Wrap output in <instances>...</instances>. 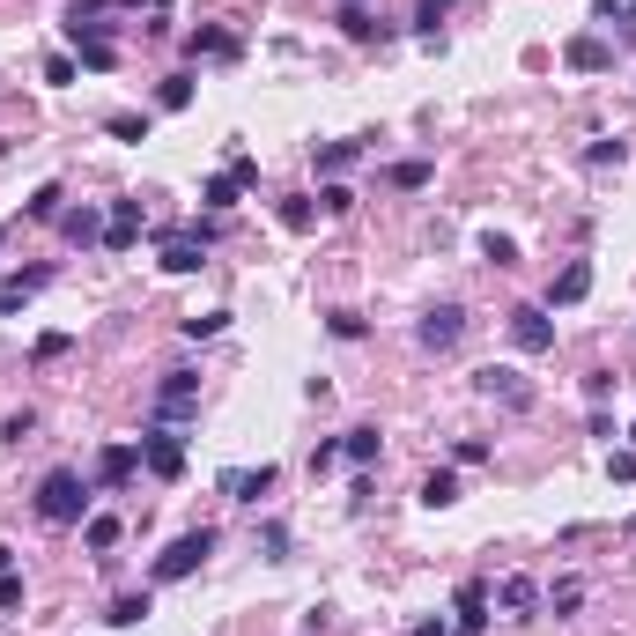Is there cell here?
<instances>
[{"label":"cell","mask_w":636,"mask_h":636,"mask_svg":"<svg viewBox=\"0 0 636 636\" xmlns=\"http://www.w3.org/2000/svg\"><path fill=\"white\" fill-rule=\"evenodd\" d=\"M60 185H37V193H30V222H60Z\"/></svg>","instance_id":"obj_29"},{"label":"cell","mask_w":636,"mask_h":636,"mask_svg":"<svg viewBox=\"0 0 636 636\" xmlns=\"http://www.w3.org/2000/svg\"><path fill=\"white\" fill-rule=\"evenodd\" d=\"M489 600H496L503 614H511V622H526V614L540 607V585H533V577H503V585L489 592Z\"/></svg>","instance_id":"obj_13"},{"label":"cell","mask_w":636,"mask_h":636,"mask_svg":"<svg viewBox=\"0 0 636 636\" xmlns=\"http://www.w3.org/2000/svg\"><path fill=\"white\" fill-rule=\"evenodd\" d=\"M511 348H526V355H548V348H555L548 304H518V311H511Z\"/></svg>","instance_id":"obj_4"},{"label":"cell","mask_w":636,"mask_h":636,"mask_svg":"<svg viewBox=\"0 0 636 636\" xmlns=\"http://www.w3.org/2000/svg\"><path fill=\"white\" fill-rule=\"evenodd\" d=\"M60 237H67V245H104V215L89 208V200H82V208H60Z\"/></svg>","instance_id":"obj_15"},{"label":"cell","mask_w":636,"mask_h":636,"mask_svg":"<svg viewBox=\"0 0 636 636\" xmlns=\"http://www.w3.org/2000/svg\"><path fill=\"white\" fill-rule=\"evenodd\" d=\"M156 267H163V274H200V267H208V245H200L193 230H171V237H163V259H156Z\"/></svg>","instance_id":"obj_7"},{"label":"cell","mask_w":636,"mask_h":636,"mask_svg":"<svg viewBox=\"0 0 636 636\" xmlns=\"http://www.w3.org/2000/svg\"><path fill=\"white\" fill-rule=\"evenodd\" d=\"M282 230H289V237L318 230V200H282Z\"/></svg>","instance_id":"obj_25"},{"label":"cell","mask_w":636,"mask_h":636,"mask_svg":"<svg viewBox=\"0 0 636 636\" xmlns=\"http://www.w3.org/2000/svg\"><path fill=\"white\" fill-rule=\"evenodd\" d=\"M326 326H333V333H341V341H363V318H355V311H333V318H326Z\"/></svg>","instance_id":"obj_41"},{"label":"cell","mask_w":636,"mask_h":636,"mask_svg":"<svg viewBox=\"0 0 636 636\" xmlns=\"http://www.w3.org/2000/svg\"><path fill=\"white\" fill-rule=\"evenodd\" d=\"M614 385H622L614 370H585V400H592V407H607V400H614Z\"/></svg>","instance_id":"obj_34"},{"label":"cell","mask_w":636,"mask_h":636,"mask_svg":"<svg viewBox=\"0 0 636 636\" xmlns=\"http://www.w3.org/2000/svg\"><path fill=\"white\" fill-rule=\"evenodd\" d=\"M459 333H466V311H459V304H437V311H422V326H415V341L444 355V348H459Z\"/></svg>","instance_id":"obj_5"},{"label":"cell","mask_w":636,"mask_h":636,"mask_svg":"<svg viewBox=\"0 0 636 636\" xmlns=\"http://www.w3.org/2000/svg\"><path fill=\"white\" fill-rule=\"evenodd\" d=\"M74 74H82V60H74V52H52V60H45V82H52V89H67Z\"/></svg>","instance_id":"obj_33"},{"label":"cell","mask_w":636,"mask_h":636,"mask_svg":"<svg viewBox=\"0 0 636 636\" xmlns=\"http://www.w3.org/2000/svg\"><path fill=\"white\" fill-rule=\"evenodd\" d=\"M348 208H355V193H348V185H341V178H333V185H326V193H318V215H348Z\"/></svg>","instance_id":"obj_35"},{"label":"cell","mask_w":636,"mask_h":636,"mask_svg":"<svg viewBox=\"0 0 636 636\" xmlns=\"http://www.w3.org/2000/svg\"><path fill=\"white\" fill-rule=\"evenodd\" d=\"M629 8V0H592V15H622Z\"/></svg>","instance_id":"obj_46"},{"label":"cell","mask_w":636,"mask_h":636,"mask_svg":"<svg viewBox=\"0 0 636 636\" xmlns=\"http://www.w3.org/2000/svg\"><path fill=\"white\" fill-rule=\"evenodd\" d=\"M74 60H82L89 74H111V67H119V52H111L104 37H82V45H74Z\"/></svg>","instance_id":"obj_24"},{"label":"cell","mask_w":636,"mask_h":636,"mask_svg":"<svg viewBox=\"0 0 636 636\" xmlns=\"http://www.w3.org/2000/svg\"><path fill=\"white\" fill-rule=\"evenodd\" d=\"M141 466H148L156 481H178V474H185V437L148 422V429H141Z\"/></svg>","instance_id":"obj_3"},{"label":"cell","mask_w":636,"mask_h":636,"mask_svg":"<svg viewBox=\"0 0 636 636\" xmlns=\"http://www.w3.org/2000/svg\"><path fill=\"white\" fill-rule=\"evenodd\" d=\"M185 52H193V60H237V37L230 30H193Z\"/></svg>","instance_id":"obj_17"},{"label":"cell","mask_w":636,"mask_h":636,"mask_svg":"<svg viewBox=\"0 0 636 636\" xmlns=\"http://www.w3.org/2000/svg\"><path fill=\"white\" fill-rule=\"evenodd\" d=\"M622 156H629V141H592V148H585L592 171H607V163H622Z\"/></svg>","instance_id":"obj_36"},{"label":"cell","mask_w":636,"mask_h":636,"mask_svg":"<svg viewBox=\"0 0 636 636\" xmlns=\"http://www.w3.org/2000/svg\"><path fill=\"white\" fill-rule=\"evenodd\" d=\"M104 134H119V141H148V111H111Z\"/></svg>","instance_id":"obj_26"},{"label":"cell","mask_w":636,"mask_h":636,"mask_svg":"<svg viewBox=\"0 0 636 636\" xmlns=\"http://www.w3.org/2000/svg\"><path fill=\"white\" fill-rule=\"evenodd\" d=\"M0 607H23V577L15 570H0Z\"/></svg>","instance_id":"obj_43"},{"label":"cell","mask_w":636,"mask_h":636,"mask_svg":"<svg viewBox=\"0 0 636 636\" xmlns=\"http://www.w3.org/2000/svg\"><path fill=\"white\" fill-rule=\"evenodd\" d=\"M585 296H592V259H570V267L548 282V311L555 304H585Z\"/></svg>","instance_id":"obj_12"},{"label":"cell","mask_w":636,"mask_h":636,"mask_svg":"<svg viewBox=\"0 0 636 636\" xmlns=\"http://www.w3.org/2000/svg\"><path fill=\"white\" fill-rule=\"evenodd\" d=\"M629 444H636V422H629Z\"/></svg>","instance_id":"obj_49"},{"label":"cell","mask_w":636,"mask_h":636,"mask_svg":"<svg viewBox=\"0 0 636 636\" xmlns=\"http://www.w3.org/2000/svg\"><path fill=\"white\" fill-rule=\"evenodd\" d=\"M141 200H111V215H104V252H134L141 245Z\"/></svg>","instance_id":"obj_6"},{"label":"cell","mask_w":636,"mask_h":636,"mask_svg":"<svg viewBox=\"0 0 636 636\" xmlns=\"http://www.w3.org/2000/svg\"><path fill=\"white\" fill-rule=\"evenodd\" d=\"M392 185H400V193H422V185H429V163H422V156L392 163Z\"/></svg>","instance_id":"obj_31"},{"label":"cell","mask_w":636,"mask_h":636,"mask_svg":"<svg viewBox=\"0 0 636 636\" xmlns=\"http://www.w3.org/2000/svg\"><path fill=\"white\" fill-rule=\"evenodd\" d=\"M614 23H622V45H636V0H629L622 15H614Z\"/></svg>","instance_id":"obj_44"},{"label":"cell","mask_w":636,"mask_h":636,"mask_svg":"<svg viewBox=\"0 0 636 636\" xmlns=\"http://www.w3.org/2000/svg\"><path fill=\"white\" fill-rule=\"evenodd\" d=\"M222 326H230V311H193L185 318V341H215Z\"/></svg>","instance_id":"obj_28"},{"label":"cell","mask_w":636,"mask_h":636,"mask_svg":"<svg viewBox=\"0 0 636 636\" xmlns=\"http://www.w3.org/2000/svg\"><path fill=\"white\" fill-rule=\"evenodd\" d=\"M0 570H15V548H8V540H0Z\"/></svg>","instance_id":"obj_47"},{"label":"cell","mask_w":636,"mask_h":636,"mask_svg":"<svg viewBox=\"0 0 636 636\" xmlns=\"http://www.w3.org/2000/svg\"><path fill=\"white\" fill-rule=\"evenodd\" d=\"M422 503H429V511H452V503H459V474H452V466H437V474L422 481Z\"/></svg>","instance_id":"obj_19"},{"label":"cell","mask_w":636,"mask_h":636,"mask_svg":"<svg viewBox=\"0 0 636 636\" xmlns=\"http://www.w3.org/2000/svg\"><path fill=\"white\" fill-rule=\"evenodd\" d=\"M355 156H363V141H326V148H318V171H326V178H341Z\"/></svg>","instance_id":"obj_23"},{"label":"cell","mask_w":636,"mask_h":636,"mask_svg":"<svg viewBox=\"0 0 636 636\" xmlns=\"http://www.w3.org/2000/svg\"><path fill=\"white\" fill-rule=\"evenodd\" d=\"M378 452H385V437H378V429H370V422H363V429H341V459H355V466H370V459H378Z\"/></svg>","instance_id":"obj_18"},{"label":"cell","mask_w":636,"mask_h":636,"mask_svg":"<svg viewBox=\"0 0 636 636\" xmlns=\"http://www.w3.org/2000/svg\"><path fill=\"white\" fill-rule=\"evenodd\" d=\"M577 600H585V585H577V577H563V585L548 592V607H555V614H577Z\"/></svg>","instance_id":"obj_37"},{"label":"cell","mask_w":636,"mask_h":636,"mask_svg":"<svg viewBox=\"0 0 636 636\" xmlns=\"http://www.w3.org/2000/svg\"><path fill=\"white\" fill-rule=\"evenodd\" d=\"M156 392H163V400H200V378H193V370H163Z\"/></svg>","instance_id":"obj_27"},{"label":"cell","mask_w":636,"mask_h":636,"mask_svg":"<svg viewBox=\"0 0 636 636\" xmlns=\"http://www.w3.org/2000/svg\"><path fill=\"white\" fill-rule=\"evenodd\" d=\"M74 341H67V333H37V363H60V355H67Z\"/></svg>","instance_id":"obj_40"},{"label":"cell","mask_w":636,"mask_h":636,"mask_svg":"<svg viewBox=\"0 0 636 636\" xmlns=\"http://www.w3.org/2000/svg\"><path fill=\"white\" fill-rule=\"evenodd\" d=\"M341 8H363V0H341Z\"/></svg>","instance_id":"obj_48"},{"label":"cell","mask_w":636,"mask_h":636,"mask_svg":"<svg viewBox=\"0 0 636 636\" xmlns=\"http://www.w3.org/2000/svg\"><path fill=\"white\" fill-rule=\"evenodd\" d=\"M489 629V585L481 577H466L459 585V622H452V636H481Z\"/></svg>","instance_id":"obj_10"},{"label":"cell","mask_w":636,"mask_h":636,"mask_svg":"<svg viewBox=\"0 0 636 636\" xmlns=\"http://www.w3.org/2000/svg\"><path fill=\"white\" fill-rule=\"evenodd\" d=\"M407 636H452V629H444V622H415V629H407Z\"/></svg>","instance_id":"obj_45"},{"label":"cell","mask_w":636,"mask_h":636,"mask_svg":"<svg viewBox=\"0 0 636 636\" xmlns=\"http://www.w3.org/2000/svg\"><path fill=\"white\" fill-rule=\"evenodd\" d=\"M148 614H156V600H148V592H126V600H111L104 622L111 629H134V622H148Z\"/></svg>","instance_id":"obj_20"},{"label":"cell","mask_w":636,"mask_h":636,"mask_svg":"<svg viewBox=\"0 0 636 636\" xmlns=\"http://www.w3.org/2000/svg\"><path fill=\"white\" fill-rule=\"evenodd\" d=\"M237 193H245V185H237L230 171H215L208 185H200V200H208V208H215V215H230V208H237Z\"/></svg>","instance_id":"obj_21"},{"label":"cell","mask_w":636,"mask_h":636,"mask_svg":"<svg viewBox=\"0 0 636 636\" xmlns=\"http://www.w3.org/2000/svg\"><path fill=\"white\" fill-rule=\"evenodd\" d=\"M474 385L489 392V400H503V407H518V415H526V407H533V385L518 378V370H496V363H489V370H474Z\"/></svg>","instance_id":"obj_8"},{"label":"cell","mask_w":636,"mask_h":636,"mask_svg":"<svg viewBox=\"0 0 636 636\" xmlns=\"http://www.w3.org/2000/svg\"><path fill=\"white\" fill-rule=\"evenodd\" d=\"M341 30L355 37V45H370V37H392V30H385V23H378L370 8H341Z\"/></svg>","instance_id":"obj_22"},{"label":"cell","mask_w":636,"mask_h":636,"mask_svg":"<svg viewBox=\"0 0 636 636\" xmlns=\"http://www.w3.org/2000/svg\"><path fill=\"white\" fill-rule=\"evenodd\" d=\"M481 259H496V267H518V237L489 230V237H481Z\"/></svg>","instance_id":"obj_32"},{"label":"cell","mask_w":636,"mask_h":636,"mask_svg":"<svg viewBox=\"0 0 636 636\" xmlns=\"http://www.w3.org/2000/svg\"><path fill=\"white\" fill-rule=\"evenodd\" d=\"M156 104L163 111H185V104H193V74H171V82L156 89Z\"/></svg>","instance_id":"obj_30"},{"label":"cell","mask_w":636,"mask_h":636,"mask_svg":"<svg viewBox=\"0 0 636 636\" xmlns=\"http://www.w3.org/2000/svg\"><path fill=\"white\" fill-rule=\"evenodd\" d=\"M607 474H614V481H636V444H622V452H607Z\"/></svg>","instance_id":"obj_39"},{"label":"cell","mask_w":636,"mask_h":636,"mask_svg":"<svg viewBox=\"0 0 636 636\" xmlns=\"http://www.w3.org/2000/svg\"><path fill=\"white\" fill-rule=\"evenodd\" d=\"M30 429H37V415H30V407H23V415H8V422H0V444H23Z\"/></svg>","instance_id":"obj_38"},{"label":"cell","mask_w":636,"mask_h":636,"mask_svg":"<svg viewBox=\"0 0 636 636\" xmlns=\"http://www.w3.org/2000/svg\"><path fill=\"white\" fill-rule=\"evenodd\" d=\"M215 489L230 496V503H259V496H274V466H230Z\"/></svg>","instance_id":"obj_9"},{"label":"cell","mask_w":636,"mask_h":636,"mask_svg":"<svg viewBox=\"0 0 636 636\" xmlns=\"http://www.w3.org/2000/svg\"><path fill=\"white\" fill-rule=\"evenodd\" d=\"M563 60L577 67V74H600V67H614V45H607V37H570V45H563Z\"/></svg>","instance_id":"obj_14"},{"label":"cell","mask_w":636,"mask_h":636,"mask_svg":"<svg viewBox=\"0 0 636 636\" xmlns=\"http://www.w3.org/2000/svg\"><path fill=\"white\" fill-rule=\"evenodd\" d=\"M208 555H215V533H208V526H200V533H178L171 548L156 555V585H178V577H193L200 563H208Z\"/></svg>","instance_id":"obj_2"},{"label":"cell","mask_w":636,"mask_h":636,"mask_svg":"<svg viewBox=\"0 0 636 636\" xmlns=\"http://www.w3.org/2000/svg\"><path fill=\"white\" fill-rule=\"evenodd\" d=\"M89 496H97V489H89L74 466H52V474L37 481V518H45V526H82V518H89Z\"/></svg>","instance_id":"obj_1"},{"label":"cell","mask_w":636,"mask_h":636,"mask_svg":"<svg viewBox=\"0 0 636 636\" xmlns=\"http://www.w3.org/2000/svg\"><path fill=\"white\" fill-rule=\"evenodd\" d=\"M134 474H141V444H104V459H97V481H104V489H126Z\"/></svg>","instance_id":"obj_11"},{"label":"cell","mask_w":636,"mask_h":636,"mask_svg":"<svg viewBox=\"0 0 636 636\" xmlns=\"http://www.w3.org/2000/svg\"><path fill=\"white\" fill-rule=\"evenodd\" d=\"M119 518H111V511H89L82 518V540H89V555H97V563H111V548H119Z\"/></svg>","instance_id":"obj_16"},{"label":"cell","mask_w":636,"mask_h":636,"mask_svg":"<svg viewBox=\"0 0 636 636\" xmlns=\"http://www.w3.org/2000/svg\"><path fill=\"white\" fill-rule=\"evenodd\" d=\"M259 548H267V563H282V555H289V533H282V526H267V533H259Z\"/></svg>","instance_id":"obj_42"},{"label":"cell","mask_w":636,"mask_h":636,"mask_svg":"<svg viewBox=\"0 0 636 636\" xmlns=\"http://www.w3.org/2000/svg\"><path fill=\"white\" fill-rule=\"evenodd\" d=\"M0 237H8V230H0Z\"/></svg>","instance_id":"obj_50"}]
</instances>
